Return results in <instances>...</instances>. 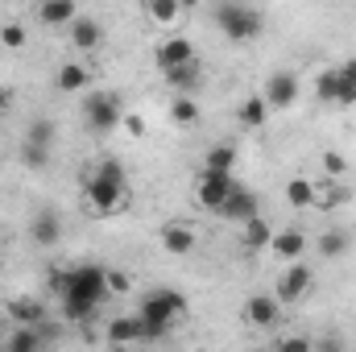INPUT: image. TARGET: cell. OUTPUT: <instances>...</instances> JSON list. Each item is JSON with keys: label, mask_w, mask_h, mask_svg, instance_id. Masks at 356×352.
<instances>
[{"label": "cell", "mask_w": 356, "mask_h": 352, "mask_svg": "<svg viewBox=\"0 0 356 352\" xmlns=\"http://www.w3.org/2000/svg\"><path fill=\"white\" fill-rule=\"evenodd\" d=\"M182 311H186V298H182L178 290H170V286L149 290V294L141 298V307H137V319H141V340H162V336L170 332V323H175Z\"/></svg>", "instance_id": "cell-2"}, {"label": "cell", "mask_w": 356, "mask_h": 352, "mask_svg": "<svg viewBox=\"0 0 356 352\" xmlns=\"http://www.w3.org/2000/svg\"><path fill=\"white\" fill-rule=\"evenodd\" d=\"M286 199H290V207H311L315 203V182L311 178H290L286 182Z\"/></svg>", "instance_id": "cell-28"}, {"label": "cell", "mask_w": 356, "mask_h": 352, "mask_svg": "<svg viewBox=\"0 0 356 352\" xmlns=\"http://www.w3.org/2000/svg\"><path fill=\"white\" fill-rule=\"evenodd\" d=\"M145 17H149L154 25H178V21H182V4H178V0H149V4H145Z\"/></svg>", "instance_id": "cell-25"}, {"label": "cell", "mask_w": 356, "mask_h": 352, "mask_svg": "<svg viewBox=\"0 0 356 352\" xmlns=\"http://www.w3.org/2000/svg\"><path fill=\"white\" fill-rule=\"evenodd\" d=\"M241 241H245V249H249V253L269 249V241H273V228H269L266 216H253V220H245V224H241Z\"/></svg>", "instance_id": "cell-18"}, {"label": "cell", "mask_w": 356, "mask_h": 352, "mask_svg": "<svg viewBox=\"0 0 356 352\" xmlns=\"http://www.w3.org/2000/svg\"><path fill=\"white\" fill-rule=\"evenodd\" d=\"M170 120H175V125H195V120H199V104H195L191 95H175V99H170Z\"/></svg>", "instance_id": "cell-29"}, {"label": "cell", "mask_w": 356, "mask_h": 352, "mask_svg": "<svg viewBox=\"0 0 356 352\" xmlns=\"http://www.w3.org/2000/svg\"><path fill=\"white\" fill-rule=\"evenodd\" d=\"M4 108H8V91L0 88V112H4Z\"/></svg>", "instance_id": "cell-40"}, {"label": "cell", "mask_w": 356, "mask_h": 352, "mask_svg": "<svg viewBox=\"0 0 356 352\" xmlns=\"http://www.w3.org/2000/svg\"><path fill=\"white\" fill-rule=\"evenodd\" d=\"M232 186H236V178L203 175V178H199V191H195V199H199V207H211V211H220V207H224V199L232 195Z\"/></svg>", "instance_id": "cell-12"}, {"label": "cell", "mask_w": 356, "mask_h": 352, "mask_svg": "<svg viewBox=\"0 0 356 352\" xmlns=\"http://www.w3.org/2000/svg\"><path fill=\"white\" fill-rule=\"evenodd\" d=\"M277 315H282V303H277L273 294H249V298H245V319H249L253 328H273Z\"/></svg>", "instance_id": "cell-11"}, {"label": "cell", "mask_w": 356, "mask_h": 352, "mask_svg": "<svg viewBox=\"0 0 356 352\" xmlns=\"http://www.w3.org/2000/svg\"><path fill=\"white\" fill-rule=\"evenodd\" d=\"M54 83H58V91H67V95H79V91H88L91 75H88V67H79V63H63Z\"/></svg>", "instance_id": "cell-22"}, {"label": "cell", "mask_w": 356, "mask_h": 352, "mask_svg": "<svg viewBox=\"0 0 356 352\" xmlns=\"http://www.w3.org/2000/svg\"><path fill=\"white\" fill-rule=\"evenodd\" d=\"M336 104H344V108L356 104V58L336 67Z\"/></svg>", "instance_id": "cell-24"}, {"label": "cell", "mask_w": 356, "mask_h": 352, "mask_svg": "<svg viewBox=\"0 0 356 352\" xmlns=\"http://www.w3.org/2000/svg\"><path fill=\"white\" fill-rule=\"evenodd\" d=\"M83 120L91 133H116L124 125V99L116 91H88L83 95Z\"/></svg>", "instance_id": "cell-5"}, {"label": "cell", "mask_w": 356, "mask_h": 352, "mask_svg": "<svg viewBox=\"0 0 356 352\" xmlns=\"http://www.w3.org/2000/svg\"><path fill=\"white\" fill-rule=\"evenodd\" d=\"M71 42H75V50H95V46L104 42V25H99L95 17H83V13H79V21L71 25Z\"/></svg>", "instance_id": "cell-19"}, {"label": "cell", "mask_w": 356, "mask_h": 352, "mask_svg": "<svg viewBox=\"0 0 356 352\" xmlns=\"http://www.w3.org/2000/svg\"><path fill=\"white\" fill-rule=\"evenodd\" d=\"M108 290H112V294H124V290H129V273L112 269V273H108Z\"/></svg>", "instance_id": "cell-37"}, {"label": "cell", "mask_w": 356, "mask_h": 352, "mask_svg": "<svg viewBox=\"0 0 356 352\" xmlns=\"http://www.w3.org/2000/svg\"><path fill=\"white\" fill-rule=\"evenodd\" d=\"M315 99L319 104H336V67H327V71L315 75Z\"/></svg>", "instance_id": "cell-31"}, {"label": "cell", "mask_w": 356, "mask_h": 352, "mask_svg": "<svg viewBox=\"0 0 356 352\" xmlns=\"http://www.w3.org/2000/svg\"><path fill=\"white\" fill-rule=\"evenodd\" d=\"M124 129H129L133 137H141V133H145V125H141V116H124Z\"/></svg>", "instance_id": "cell-39"}, {"label": "cell", "mask_w": 356, "mask_h": 352, "mask_svg": "<svg viewBox=\"0 0 356 352\" xmlns=\"http://www.w3.org/2000/svg\"><path fill=\"white\" fill-rule=\"evenodd\" d=\"M29 237L38 241V245H54L58 237H63V220H58V211H33V220H29Z\"/></svg>", "instance_id": "cell-15"}, {"label": "cell", "mask_w": 356, "mask_h": 352, "mask_svg": "<svg viewBox=\"0 0 356 352\" xmlns=\"http://www.w3.org/2000/svg\"><path fill=\"white\" fill-rule=\"evenodd\" d=\"M8 319H13V328H46V303L33 294H17L8 303Z\"/></svg>", "instance_id": "cell-7"}, {"label": "cell", "mask_w": 356, "mask_h": 352, "mask_svg": "<svg viewBox=\"0 0 356 352\" xmlns=\"http://www.w3.org/2000/svg\"><path fill=\"white\" fill-rule=\"evenodd\" d=\"M348 249H353V237H348L344 228H327V232L319 237V253H323V257H344Z\"/></svg>", "instance_id": "cell-26"}, {"label": "cell", "mask_w": 356, "mask_h": 352, "mask_svg": "<svg viewBox=\"0 0 356 352\" xmlns=\"http://www.w3.org/2000/svg\"><path fill=\"white\" fill-rule=\"evenodd\" d=\"M261 95H266L269 108H290V104L298 99V75H294V71H273Z\"/></svg>", "instance_id": "cell-10"}, {"label": "cell", "mask_w": 356, "mask_h": 352, "mask_svg": "<svg viewBox=\"0 0 356 352\" xmlns=\"http://www.w3.org/2000/svg\"><path fill=\"white\" fill-rule=\"evenodd\" d=\"M273 352H315V340L311 336H277Z\"/></svg>", "instance_id": "cell-36"}, {"label": "cell", "mask_w": 356, "mask_h": 352, "mask_svg": "<svg viewBox=\"0 0 356 352\" xmlns=\"http://www.w3.org/2000/svg\"><path fill=\"white\" fill-rule=\"evenodd\" d=\"M133 340H141V319L137 315H116L112 323H108V344H133Z\"/></svg>", "instance_id": "cell-21"}, {"label": "cell", "mask_w": 356, "mask_h": 352, "mask_svg": "<svg viewBox=\"0 0 356 352\" xmlns=\"http://www.w3.org/2000/svg\"><path fill=\"white\" fill-rule=\"evenodd\" d=\"M25 141L29 145H42V150H50V141H54V125L50 120H29V129H25Z\"/></svg>", "instance_id": "cell-30"}, {"label": "cell", "mask_w": 356, "mask_h": 352, "mask_svg": "<svg viewBox=\"0 0 356 352\" xmlns=\"http://www.w3.org/2000/svg\"><path fill=\"white\" fill-rule=\"evenodd\" d=\"M323 170H327L332 182H340V178L348 175V158H344L340 150H327V154H323Z\"/></svg>", "instance_id": "cell-35"}, {"label": "cell", "mask_w": 356, "mask_h": 352, "mask_svg": "<svg viewBox=\"0 0 356 352\" xmlns=\"http://www.w3.org/2000/svg\"><path fill=\"white\" fill-rule=\"evenodd\" d=\"M108 352H129L124 344H108Z\"/></svg>", "instance_id": "cell-41"}, {"label": "cell", "mask_w": 356, "mask_h": 352, "mask_svg": "<svg viewBox=\"0 0 356 352\" xmlns=\"http://www.w3.org/2000/svg\"><path fill=\"white\" fill-rule=\"evenodd\" d=\"M54 290L63 298L67 319L83 323V319L95 315V307L108 298V269H99V265H75V269H67V273L54 278Z\"/></svg>", "instance_id": "cell-1"}, {"label": "cell", "mask_w": 356, "mask_h": 352, "mask_svg": "<svg viewBox=\"0 0 356 352\" xmlns=\"http://www.w3.org/2000/svg\"><path fill=\"white\" fill-rule=\"evenodd\" d=\"M232 166H236V145H232V141L211 145V150H207V158H203V175L232 178Z\"/></svg>", "instance_id": "cell-14"}, {"label": "cell", "mask_w": 356, "mask_h": 352, "mask_svg": "<svg viewBox=\"0 0 356 352\" xmlns=\"http://www.w3.org/2000/svg\"><path fill=\"white\" fill-rule=\"evenodd\" d=\"M315 203H319V207H340V203H348V186H340V182L315 186Z\"/></svg>", "instance_id": "cell-32"}, {"label": "cell", "mask_w": 356, "mask_h": 352, "mask_svg": "<svg viewBox=\"0 0 356 352\" xmlns=\"http://www.w3.org/2000/svg\"><path fill=\"white\" fill-rule=\"evenodd\" d=\"M249 352H261V349H249Z\"/></svg>", "instance_id": "cell-42"}, {"label": "cell", "mask_w": 356, "mask_h": 352, "mask_svg": "<svg viewBox=\"0 0 356 352\" xmlns=\"http://www.w3.org/2000/svg\"><path fill=\"white\" fill-rule=\"evenodd\" d=\"M42 344H46L42 328H13L4 340V352H42Z\"/></svg>", "instance_id": "cell-23"}, {"label": "cell", "mask_w": 356, "mask_h": 352, "mask_svg": "<svg viewBox=\"0 0 356 352\" xmlns=\"http://www.w3.org/2000/svg\"><path fill=\"white\" fill-rule=\"evenodd\" d=\"M29 42V33H25V25H17V21H8L4 29H0V46L4 50H21Z\"/></svg>", "instance_id": "cell-33"}, {"label": "cell", "mask_w": 356, "mask_h": 352, "mask_svg": "<svg viewBox=\"0 0 356 352\" xmlns=\"http://www.w3.org/2000/svg\"><path fill=\"white\" fill-rule=\"evenodd\" d=\"M124 199H129V186H124V166L120 162H99L95 166V175L88 178V203L95 216H112V211H120L124 207Z\"/></svg>", "instance_id": "cell-3"}, {"label": "cell", "mask_w": 356, "mask_h": 352, "mask_svg": "<svg viewBox=\"0 0 356 352\" xmlns=\"http://www.w3.org/2000/svg\"><path fill=\"white\" fill-rule=\"evenodd\" d=\"M162 79L175 88V95H191V91L199 88V79H203V71H199V58H195V63H186V67H175V71H166Z\"/></svg>", "instance_id": "cell-20"}, {"label": "cell", "mask_w": 356, "mask_h": 352, "mask_svg": "<svg viewBox=\"0 0 356 352\" xmlns=\"http://www.w3.org/2000/svg\"><path fill=\"white\" fill-rule=\"evenodd\" d=\"M311 286H315L311 265H298V262H294L286 273H282V282H277V294H273V298H277V303H294V298H302Z\"/></svg>", "instance_id": "cell-8"}, {"label": "cell", "mask_w": 356, "mask_h": 352, "mask_svg": "<svg viewBox=\"0 0 356 352\" xmlns=\"http://www.w3.org/2000/svg\"><path fill=\"white\" fill-rule=\"evenodd\" d=\"M162 249L175 253V257H186L195 249V228L191 224H166L162 228Z\"/></svg>", "instance_id": "cell-16"}, {"label": "cell", "mask_w": 356, "mask_h": 352, "mask_svg": "<svg viewBox=\"0 0 356 352\" xmlns=\"http://www.w3.org/2000/svg\"><path fill=\"white\" fill-rule=\"evenodd\" d=\"M220 216H224V220H232V224H245V220L261 216V211H257V195H253L249 186H241V182H236V186H232V195L224 199Z\"/></svg>", "instance_id": "cell-9"}, {"label": "cell", "mask_w": 356, "mask_h": 352, "mask_svg": "<svg viewBox=\"0 0 356 352\" xmlns=\"http://www.w3.org/2000/svg\"><path fill=\"white\" fill-rule=\"evenodd\" d=\"M266 116H269L266 95H249V99L241 104V125H245V129H261V125H266Z\"/></svg>", "instance_id": "cell-27"}, {"label": "cell", "mask_w": 356, "mask_h": 352, "mask_svg": "<svg viewBox=\"0 0 356 352\" xmlns=\"http://www.w3.org/2000/svg\"><path fill=\"white\" fill-rule=\"evenodd\" d=\"M216 25L228 42H253L266 29V17L257 4H241V0H224L216 4Z\"/></svg>", "instance_id": "cell-4"}, {"label": "cell", "mask_w": 356, "mask_h": 352, "mask_svg": "<svg viewBox=\"0 0 356 352\" xmlns=\"http://www.w3.org/2000/svg\"><path fill=\"white\" fill-rule=\"evenodd\" d=\"M21 162H25L29 170H46V166H50V150H42V145H29V141H25V145H21Z\"/></svg>", "instance_id": "cell-34"}, {"label": "cell", "mask_w": 356, "mask_h": 352, "mask_svg": "<svg viewBox=\"0 0 356 352\" xmlns=\"http://www.w3.org/2000/svg\"><path fill=\"white\" fill-rule=\"evenodd\" d=\"M269 253L282 257V262H298V257L307 253V232H302V228H282V232H273Z\"/></svg>", "instance_id": "cell-13"}, {"label": "cell", "mask_w": 356, "mask_h": 352, "mask_svg": "<svg viewBox=\"0 0 356 352\" xmlns=\"http://www.w3.org/2000/svg\"><path fill=\"white\" fill-rule=\"evenodd\" d=\"M38 21L42 25H75L79 8L71 0H46V4H38Z\"/></svg>", "instance_id": "cell-17"}, {"label": "cell", "mask_w": 356, "mask_h": 352, "mask_svg": "<svg viewBox=\"0 0 356 352\" xmlns=\"http://www.w3.org/2000/svg\"><path fill=\"white\" fill-rule=\"evenodd\" d=\"M154 58H158V67H162V75H166V71H175V67L195 63V46H191L182 33H170V38H162V42H158Z\"/></svg>", "instance_id": "cell-6"}, {"label": "cell", "mask_w": 356, "mask_h": 352, "mask_svg": "<svg viewBox=\"0 0 356 352\" xmlns=\"http://www.w3.org/2000/svg\"><path fill=\"white\" fill-rule=\"evenodd\" d=\"M315 352H344V344L336 336H327V340H315Z\"/></svg>", "instance_id": "cell-38"}]
</instances>
